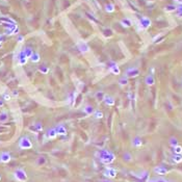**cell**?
<instances>
[{
  "label": "cell",
  "instance_id": "obj_1",
  "mask_svg": "<svg viewBox=\"0 0 182 182\" xmlns=\"http://www.w3.org/2000/svg\"><path fill=\"white\" fill-rule=\"evenodd\" d=\"M139 24L141 26V28H144V29H147L148 27H150V25H151V20L147 17H142L139 21Z\"/></svg>",
  "mask_w": 182,
  "mask_h": 182
},
{
  "label": "cell",
  "instance_id": "obj_2",
  "mask_svg": "<svg viewBox=\"0 0 182 182\" xmlns=\"http://www.w3.org/2000/svg\"><path fill=\"white\" fill-rule=\"evenodd\" d=\"M154 172H155L156 174H158V175H165L168 171H167L166 167L160 165V166H156V167L154 168Z\"/></svg>",
  "mask_w": 182,
  "mask_h": 182
},
{
  "label": "cell",
  "instance_id": "obj_3",
  "mask_svg": "<svg viewBox=\"0 0 182 182\" xmlns=\"http://www.w3.org/2000/svg\"><path fill=\"white\" fill-rule=\"evenodd\" d=\"M138 74H139V71L137 69H135V68H131V69H129L127 71V75L130 76V77H135Z\"/></svg>",
  "mask_w": 182,
  "mask_h": 182
},
{
  "label": "cell",
  "instance_id": "obj_4",
  "mask_svg": "<svg viewBox=\"0 0 182 182\" xmlns=\"http://www.w3.org/2000/svg\"><path fill=\"white\" fill-rule=\"evenodd\" d=\"M173 160H174L175 163H180V162H182V155H181V154H174Z\"/></svg>",
  "mask_w": 182,
  "mask_h": 182
},
{
  "label": "cell",
  "instance_id": "obj_5",
  "mask_svg": "<svg viewBox=\"0 0 182 182\" xmlns=\"http://www.w3.org/2000/svg\"><path fill=\"white\" fill-rule=\"evenodd\" d=\"M115 175H116V172L113 170V168H108V170L106 171V173H105V176H107V177H115Z\"/></svg>",
  "mask_w": 182,
  "mask_h": 182
},
{
  "label": "cell",
  "instance_id": "obj_6",
  "mask_svg": "<svg viewBox=\"0 0 182 182\" xmlns=\"http://www.w3.org/2000/svg\"><path fill=\"white\" fill-rule=\"evenodd\" d=\"M146 83H147L148 85L154 84V77H153V75H148V76H147V78H146Z\"/></svg>",
  "mask_w": 182,
  "mask_h": 182
},
{
  "label": "cell",
  "instance_id": "obj_7",
  "mask_svg": "<svg viewBox=\"0 0 182 182\" xmlns=\"http://www.w3.org/2000/svg\"><path fill=\"white\" fill-rule=\"evenodd\" d=\"M78 47H79V49L82 51V52H85L88 50V47L83 43V42H80V43H78Z\"/></svg>",
  "mask_w": 182,
  "mask_h": 182
},
{
  "label": "cell",
  "instance_id": "obj_8",
  "mask_svg": "<svg viewBox=\"0 0 182 182\" xmlns=\"http://www.w3.org/2000/svg\"><path fill=\"white\" fill-rule=\"evenodd\" d=\"M55 131L58 134H66V129H64V127H62V126H58L55 129Z\"/></svg>",
  "mask_w": 182,
  "mask_h": 182
},
{
  "label": "cell",
  "instance_id": "obj_9",
  "mask_svg": "<svg viewBox=\"0 0 182 182\" xmlns=\"http://www.w3.org/2000/svg\"><path fill=\"white\" fill-rule=\"evenodd\" d=\"M173 151H174L175 154H182V147L177 145V146L173 147Z\"/></svg>",
  "mask_w": 182,
  "mask_h": 182
},
{
  "label": "cell",
  "instance_id": "obj_10",
  "mask_svg": "<svg viewBox=\"0 0 182 182\" xmlns=\"http://www.w3.org/2000/svg\"><path fill=\"white\" fill-rule=\"evenodd\" d=\"M133 145H134L136 148H138V147H140V146L142 145V141H141V139H140V138L136 137V138L133 140Z\"/></svg>",
  "mask_w": 182,
  "mask_h": 182
},
{
  "label": "cell",
  "instance_id": "obj_11",
  "mask_svg": "<svg viewBox=\"0 0 182 182\" xmlns=\"http://www.w3.org/2000/svg\"><path fill=\"white\" fill-rule=\"evenodd\" d=\"M170 145H171L172 147L177 146V145H178V139H177L176 137H172V138L170 139Z\"/></svg>",
  "mask_w": 182,
  "mask_h": 182
},
{
  "label": "cell",
  "instance_id": "obj_12",
  "mask_svg": "<svg viewBox=\"0 0 182 182\" xmlns=\"http://www.w3.org/2000/svg\"><path fill=\"white\" fill-rule=\"evenodd\" d=\"M110 70H111V72H113V74H119L120 73V69L116 67L115 64H113V66L110 67Z\"/></svg>",
  "mask_w": 182,
  "mask_h": 182
},
{
  "label": "cell",
  "instance_id": "obj_13",
  "mask_svg": "<svg viewBox=\"0 0 182 182\" xmlns=\"http://www.w3.org/2000/svg\"><path fill=\"white\" fill-rule=\"evenodd\" d=\"M121 23H122L124 26H126V27H129V26H131V21L128 20V19H124V20H122Z\"/></svg>",
  "mask_w": 182,
  "mask_h": 182
},
{
  "label": "cell",
  "instance_id": "obj_14",
  "mask_svg": "<svg viewBox=\"0 0 182 182\" xmlns=\"http://www.w3.org/2000/svg\"><path fill=\"white\" fill-rule=\"evenodd\" d=\"M176 9H177V7L175 5H167V6H165V10L166 11H175Z\"/></svg>",
  "mask_w": 182,
  "mask_h": 182
},
{
  "label": "cell",
  "instance_id": "obj_15",
  "mask_svg": "<svg viewBox=\"0 0 182 182\" xmlns=\"http://www.w3.org/2000/svg\"><path fill=\"white\" fill-rule=\"evenodd\" d=\"M104 101H105V102L108 104V105H113V103H114V101H113L112 98H110V97L105 98V100H104Z\"/></svg>",
  "mask_w": 182,
  "mask_h": 182
},
{
  "label": "cell",
  "instance_id": "obj_16",
  "mask_svg": "<svg viewBox=\"0 0 182 182\" xmlns=\"http://www.w3.org/2000/svg\"><path fill=\"white\" fill-rule=\"evenodd\" d=\"M9 159H10L9 155H7V154H3V155H2V161H3V162H7V161H9Z\"/></svg>",
  "mask_w": 182,
  "mask_h": 182
},
{
  "label": "cell",
  "instance_id": "obj_17",
  "mask_svg": "<svg viewBox=\"0 0 182 182\" xmlns=\"http://www.w3.org/2000/svg\"><path fill=\"white\" fill-rule=\"evenodd\" d=\"M106 10H107L108 12H111V11L114 10V6H113L112 4H108V5H106Z\"/></svg>",
  "mask_w": 182,
  "mask_h": 182
},
{
  "label": "cell",
  "instance_id": "obj_18",
  "mask_svg": "<svg viewBox=\"0 0 182 182\" xmlns=\"http://www.w3.org/2000/svg\"><path fill=\"white\" fill-rule=\"evenodd\" d=\"M49 136H50L51 138H53L54 136H56V131H55V129L51 130V131H50V133H49Z\"/></svg>",
  "mask_w": 182,
  "mask_h": 182
},
{
  "label": "cell",
  "instance_id": "obj_19",
  "mask_svg": "<svg viewBox=\"0 0 182 182\" xmlns=\"http://www.w3.org/2000/svg\"><path fill=\"white\" fill-rule=\"evenodd\" d=\"M127 82H128V80H127V78H122V79L120 80V84L121 85H125V84H127Z\"/></svg>",
  "mask_w": 182,
  "mask_h": 182
},
{
  "label": "cell",
  "instance_id": "obj_20",
  "mask_svg": "<svg viewBox=\"0 0 182 182\" xmlns=\"http://www.w3.org/2000/svg\"><path fill=\"white\" fill-rule=\"evenodd\" d=\"M32 60H33V61H37V60H40V55L34 54V55H33V57H32Z\"/></svg>",
  "mask_w": 182,
  "mask_h": 182
},
{
  "label": "cell",
  "instance_id": "obj_21",
  "mask_svg": "<svg viewBox=\"0 0 182 182\" xmlns=\"http://www.w3.org/2000/svg\"><path fill=\"white\" fill-rule=\"evenodd\" d=\"M95 115H96V118H102V116H103L102 112H100V111H96Z\"/></svg>",
  "mask_w": 182,
  "mask_h": 182
},
{
  "label": "cell",
  "instance_id": "obj_22",
  "mask_svg": "<svg viewBox=\"0 0 182 182\" xmlns=\"http://www.w3.org/2000/svg\"><path fill=\"white\" fill-rule=\"evenodd\" d=\"M177 9H178V10H179L180 12H182V3H181V4H180V5L178 6V7H177Z\"/></svg>",
  "mask_w": 182,
  "mask_h": 182
},
{
  "label": "cell",
  "instance_id": "obj_23",
  "mask_svg": "<svg viewBox=\"0 0 182 182\" xmlns=\"http://www.w3.org/2000/svg\"><path fill=\"white\" fill-rule=\"evenodd\" d=\"M87 108H88V109H86V111H87L88 113H89V112H92V107L89 106V107H87Z\"/></svg>",
  "mask_w": 182,
  "mask_h": 182
},
{
  "label": "cell",
  "instance_id": "obj_24",
  "mask_svg": "<svg viewBox=\"0 0 182 182\" xmlns=\"http://www.w3.org/2000/svg\"><path fill=\"white\" fill-rule=\"evenodd\" d=\"M149 182H156V181H149Z\"/></svg>",
  "mask_w": 182,
  "mask_h": 182
}]
</instances>
